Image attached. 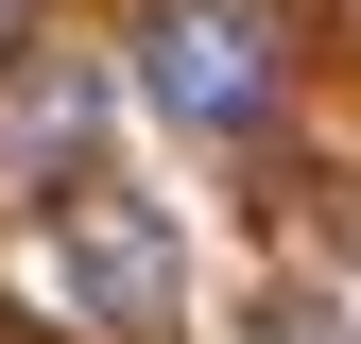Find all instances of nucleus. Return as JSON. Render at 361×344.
<instances>
[{
    "label": "nucleus",
    "mask_w": 361,
    "mask_h": 344,
    "mask_svg": "<svg viewBox=\"0 0 361 344\" xmlns=\"http://www.w3.org/2000/svg\"><path fill=\"white\" fill-rule=\"evenodd\" d=\"M121 69H138V104L172 121V138H207V155L276 138V104H293L276 0H138V18H121Z\"/></svg>",
    "instance_id": "nucleus-1"
},
{
    "label": "nucleus",
    "mask_w": 361,
    "mask_h": 344,
    "mask_svg": "<svg viewBox=\"0 0 361 344\" xmlns=\"http://www.w3.org/2000/svg\"><path fill=\"white\" fill-rule=\"evenodd\" d=\"M52 276H69V310H86V327H121V344H155L172 310H190V241H172L121 172H86V190L52 207Z\"/></svg>",
    "instance_id": "nucleus-2"
},
{
    "label": "nucleus",
    "mask_w": 361,
    "mask_h": 344,
    "mask_svg": "<svg viewBox=\"0 0 361 344\" xmlns=\"http://www.w3.org/2000/svg\"><path fill=\"white\" fill-rule=\"evenodd\" d=\"M86 155H104V69H86V52H18V69H0V190H18V207H69Z\"/></svg>",
    "instance_id": "nucleus-3"
},
{
    "label": "nucleus",
    "mask_w": 361,
    "mask_h": 344,
    "mask_svg": "<svg viewBox=\"0 0 361 344\" xmlns=\"http://www.w3.org/2000/svg\"><path fill=\"white\" fill-rule=\"evenodd\" d=\"M258 344H361V327H327V310H276V327H258Z\"/></svg>",
    "instance_id": "nucleus-4"
},
{
    "label": "nucleus",
    "mask_w": 361,
    "mask_h": 344,
    "mask_svg": "<svg viewBox=\"0 0 361 344\" xmlns=\"http://www.w3.org/2000/svg\"><path fill=\"white\" fill-rule=\"evenodd\" d=\"M18 52H35V0H0V69H18Z\"/></svg>",
    "instance_id": "nucleus-5"
}]
</instances>
